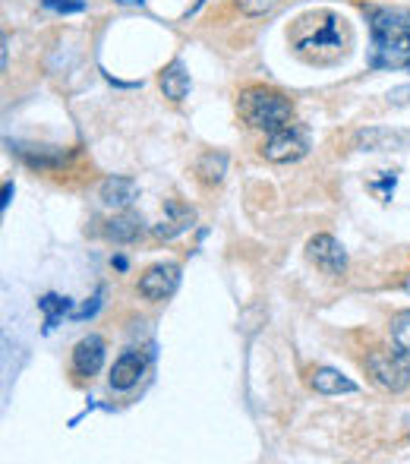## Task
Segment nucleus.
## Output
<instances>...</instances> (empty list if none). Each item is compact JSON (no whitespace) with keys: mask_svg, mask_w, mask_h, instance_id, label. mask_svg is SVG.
Returning a JSON list of instances; mask_svg holds the SVG:
<instances>
[{"mask_svg":"<svg viewBox=\"0 0 410 464\" xmlns=\"http://www.w3.org/2000/svg\"><path fill=\"white\" fill-rule=\"evenodd\" d=\"M287 42L303 60L326 66L344 57L350 32H347L344 16H338L335 10H312L290 22Z\"/></svg>","mask_w":410,"mask_h":464,"instance_id":"1","label":"nucleus"},{"mask_svg":"<svg viewBox=\"0 0 410 464\" xmlns=\"http://www.w3.org/2000/svg\"><path fill=\"white\" fill-rule=\"evenodd\" d=\"M237 111L253 130L262 133H275V130L287 127L294 117V101L284 92L269 86H249L237 95Z\"/></svg>","mask_w":410,"mask_h":464,"instance_id":"2","label":"nucleus"},{"mask_svg":"<svg viewBox=\"0 0 410 464\" xmlns=\"http://www.w3.org/2000/svg\"><path fill=\"white\" fill-rule=\"evenodd\" d=\"M366 373L373 376L375 386H382L385 392H407L410 389V354L395 348H375L363 360Z\"/></svg>","mask_w":410,"mask_h":464,"instance_id":"3","label":"nucleus"},{"mask_svg":"<svg viewBox=\"0 0 410 464\" xmlns=\"http://www.w3.org/2000/svg\"><path fill=\"white\" fill-rule=\"evenodd\" d=\"M310 152V136L303 127L297 123H287V127L269 133V143L262 149V155L275 161V165H287V161H300V158Z\"/></svg>","mask_w":410,"mask_h":464,"instance_id":"4","label":"nucleus"},{"mask_svg":"<svg viewBox=\"0 0 410 464\" xmlns=\"http://www.w3.org/2000/svg\"><path fill=\"white\" fill-rule=\"evenodd\" d=\"M306 256H310V262L316 265L319 271H326V275H344L347 271V250L335 240L332 234L310 237V243H306Z\"/></svg>","mask_w":410,"mask_h":464,"instance_id":"5","label":"nucleus"},{"mask_svg":"<svg viewBox=\"0 0 410 464\" xmlns=\"http://www.w3.org/2000/svg\"><path fill=\"white\" fill-rule=\"evenodd\" d=\"M180 287V265L177 262H155L142 271L139 278V294L145 300H168L170 294Z\"/></svg>","mask_w":410,"mask_h":464,"instance_id":"6","label":"nucleus"},{"mask_svg":"<svg viewBox=\"0 0 410 464\" xmlns=\"http://www.w3.org/2000/svg\"><path fill=\"white\" fill-rule=\"evenodd\" d=\"M410 145L407 130H389V127H363L354 136V149L360 152H401Z\"/></svg>","mask_w":410,"mask_h":464,"instance_id":"7","label":"nucleus"},{"mask_svg":"<svg viewBox=\"0 0 410 464\" xmlns=\"http://www.w3.org/2000/svg\"><path fill=\"white\" fill-rule=\"evenodd\" d=\"M105 366V338L101 335H85L73 348V370L76 376H95Z\"/></svg>","mask_w":410,"mask_h":464,"instance_id":"8","label":"nucleus"},{"mask_svg":"<svg viewBox=\"0 0 410 464\" xmlns=\"http://www.w3.org/2000/svg\"><path fill=\"white\" fill-rule=\"evenodd\" d=\"M142 373H145V357H142L139 350H123L121 357L114 360L107 382H111V389H117V392H127V389H133L142 379Z\"/></svg>","mask_w":410,"mask_h":464,"instance_id":"9","label":"nucleus"},{"mask_svg":"<svg viewBox=\"0 0 410 464\" xmlns=\"http://www.w3.org/2000/svg\"><path fill=\"white\" fill-rule=\"evenodd\" d=\"M98 196L107 208H121V212H127V208L139 199V184H136L133 177H117V174H114V177H107L105 184L98 186Z\"/></svg>","mask_w":410,"mask_h":464,"instance_id":"10","label":"nucleus"},{"mask_svg":"<svg viewBox=\"0 0 410 464\" xmlns=\"http://www.w3.org/2000/svg\"><path fill=\"white\" fill-rule=\"evenodd\" d=\"M193 222H196V212H193L190 206H184V202L170 199L168 206H164V218L155 224V234L164 237V240H170V237H177V234H184V231H190Z\"/></svg>","mask_w":410,"mask_h":464,"instance_id":"11","label":"nucleus"},{"mask_svg":"<svg viewBox=\"0 0 410 464\" xmlns=\"http://www.w3.org/2000/svg\"><path fill=\"white\" fill-rule=\"evenodd\" d=\"M310 386L316 389L319 395H354L357 392L354 379H347L344 373L335 370V366H319V370H312Z\"/></svg>","mask_w":410,"mask_h":464,"instance_id":"12","label":"nucleus"},{"mask_svg":"<svg viewBox=\"0 0 410 464\" xmlns=\"http://www.w3.org/2000/svg\"><path fill=\"white\" fill-rule=\"evenodd\" d=\"M158 82H161L164 98H170V101H184L186 95H190V86H193L190 73H186V66H184V60H170V64L161 70Z\"/></svg>","mask_w":410,"mask_h":464,"instance_id":"13","label":"nucleus"},{"mask_svg":"<svg viewBox=\"0 0 410 464\" xmlns=\"http://www.w3.org/2000/svg\"><path fill=\"white\" fill-rule=\"evenodd\" d=\"M139 234H142V218L133 212L114 215L111 222L105 224V237L114 243H133V240H139Z\"/></svg>","mask_w":410,"mask_h":464,"instance_id":"14","label":"nucleus"},{"mask_svg":"<svg viewBox=\"0 0 410 464\" xmlns=\"http://www.w3.org/2000/svg\"><path fill=\"white\" fill-rule=\"evenodd\" d=\"M224 174H227V155L224 152H205V155L196 161V177L208 186L221 184Z\"/></svg>","mask_w":410,"mask_h":464,"instance_id":"15","label":"nucleus"},{"mask_svg":"<svg viewBox=\"0 0 410 464\" xmlns=\"http://www.w3.org/2000/svg\"><path fill=\"white\" fill-rule=\"evenodd\" d=\"M73 300L70 297H60V294H44L42 300H38V310L44 313V332H51L57 325V319L64 313H70Z\"/></svg>","mask_w":410,"mask_h":464,"instance_id":"16","label":"nucleus"},{"mask_svg":"<svg viewBox=\"0 0 410 464\" xmlns=\"http://www.w3.org/2000/svg\"><path fill=\"white\" fill-rule=\"evenodd\" d=\"M391 341L410 354V310L391 316Z\"/></svg>","mask_w":410,"mask_h":464,"instance_id":"17","label":"nucleus"},{"mask_svg":"<svg viewBox=\"0 0 410 464\" xmlns=\"http://www.w3.org/2000/svg\"><path fill=\"white\" fill-rule=\"evenodd\" d=\"M233 3H237V10L247 16H265V13H271V10H278L281 0H233Z\"/></svg>","mask_w":410,"mask_h":464,"instance_id":"18","label":"nucleus"},{"mask_svg":"<svg viewBox=\"0 0 410 464\" xmlns=\"http://www.w3.org/2000/svg\"><path fill=\"white\" fill-rule=\"evenodd\" d=\"M48 10H57V13H82L85 0H44Z\"/></svg>","mask_w":410,"mask_h":464,"instance_id":"19","label":"nucleus"},{"mask_svg":"<svg viewBox=\"0 0 410 464\" xmlns=\"http://www.w3.org/2000/svg\"><path fill=\"white\" fill-rule=\"evenodd\" d=\"M101 294H105V291H95V297L89 300L85 307H79L76 313H73V319H92V316L98 313V307H101Z\"/></svg>","mask_w":410,"mask_h":464,"instance_id":"20","label":"nucleus"},{"mask_svg":"<svg viewBox=\"0 0 410 464\" xmlns=\"http://www.w3.org/2000/svg\"><path fill=\"white\" fill-rule=\"evenodd\" d=\"M410 89H395V92H389V101H395V105H401V101H407Z\"/></svg>","mask_w":410,"mask_h":464,"instance_id":"21","label":"nucleus"},{"mask_svg":"<svg viewBox=\"0 0 410 464\" xmlns=\"http://www.w3.org/2000/svg\"><path fill=\"white\" fill-rule=\"evenodd\" d=\"M10 196H13V184H3V199H0V206H3V208L10 206Z\"/></svg>","mask_w":410,"mask_h":464,"instance_id":"22","label":"nucleus"},{"mask_svg":"<svg viewBox=\"0 0 410 464\" xmlns=\"http://www.w3.org/2000/svg\"><path fill=\"white\" fill-rule=\"evenodd\" d=\"M127 256H114V269H117V271H127Z\"/></svg>","mask_w":410,"mask_h":464,"instance_id":"23","label":"nucleus"},{"mask_svg":"<svg viewBox=\"0 0 410 464\" xmlns=\"http://www.w3.org/2000/svg\"><path fill=\"white\" fill-rule=\"evenodd\" d=\"M401 287H404V291L410 294V275H407V278H404V285H401Z\"/></svg>","mask_w":410,"mask_h":464,"instance_id":"24","label":"nucleus"},{"mask_svg":"<svg viewBox=\"0 0 410 464\" xmlns=\"http://www.w3.org/2000/svg\"><path fill=\"white\" fill-rule=\"evenodd\" d=\"M123 3H139V7H142V0H123Z\"/></svg>","mask_w":410,"mask_h":464,"instance_id":"25","label":"nucleus"},{"mask_svg":"<svg viewBox=\"0 0 410 464\" xmlns=\"http://www.w3.org/2000/svg\"><path fill=\"white\" fill-rule=\"evenodd\" d=\"M407 66H410V64H407Z\"/></svg>","mask_w":410,"mask_h":464,"instance_id":"26","label":"nucleus"}]
</instances>
